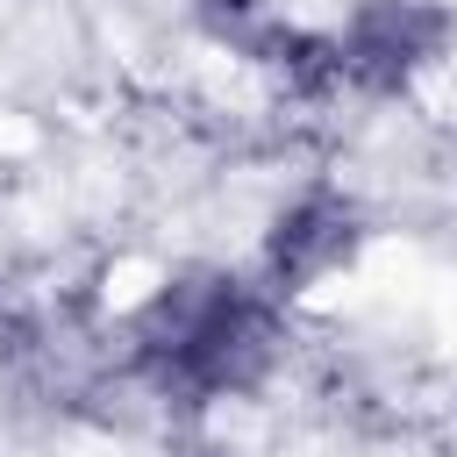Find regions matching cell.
<instances>
[{"mask_svg":"<svg viewBox=\"0 0 457 457\" xmlns=\"http://www.w3.org/2000/svg\"><path fill=\"white\" fill-rule=\"evenodd\" d=\"M350 243H357L350 200H336V193H300V200L278 214V228H271V271H278V286H307V278L336 271V264L350 257Z\"/></svg>","mask_w":457,"mask_h":457,"instance_id":"6da1fadb","label":"cell"}]
</instances>
